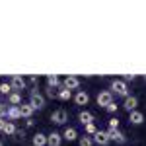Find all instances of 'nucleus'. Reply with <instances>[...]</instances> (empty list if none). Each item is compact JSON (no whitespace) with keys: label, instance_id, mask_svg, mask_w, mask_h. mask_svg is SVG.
I'll return each instance as SVG.
<instances>
[{"label":"nucleus","instance_id":"obj_27","mask_svg":"<svg viewBox=\"0 0 146 146\" xmlns=\"http://www.w3.org/2000/svg\"><path fill=\"white\" fill-rule=\"evenodd\" d=\"M105 109H107V111H109V113H117V109H119V105H117L115 101H111V103H109V105H107Z\"/></svg>","mask_w":146,"mask_h":146},{"label":"nucleus","instance_id":"obj_5","mask_svg":"<svg viewBox=\"0 0 146 146\" xmlns=\"http://www.w3.org/2000/svg\"><path fill=\"white\" fill-rule=\"evenodd\" d=\"M92 140H94V144H98V146H107L111 140H109V133L107 131H98L96 135L92 136Z\"/></svg>","mask_w":146,"mask_h":146},{"label":"nucleus","instance_id":"obj_11","mask_svg":"<svg viewBox=\"0 0 146 146\" xmlns=\"http://www.w3.org/2000/svg\"><path fill=\"white\" fill-rule=\"evenodd\" d=\"M62 142V135L60 133H51V135H47V146H60Z\"/></svg>","mask_w":146,"mask_h":146},{"label":"nucleus","instance_id":"obj_13","mask_svg":"<svg viewBox=\"0 0 146 146\" xmlns=\"http://www.w3.org/2000/svg\"><path fill=\"white\" fill-rule=\"evenodd\" d=\"M88 101H90V96L84 90L76 92V96H74V103H76V105H88Z\"/></svg>","mask_w":146,"mask_h":146},{"label":"nucleus","instance_id":"obj_16","mask_svg":"<svg viewBox=\"0 0 146 146\" xmlns=\"http://www.w3.org/2000/svg\"><path fill=\"white\" fill-rule=\"evenodd\" d=\"M129 121H131L133 125H142L144 123V115H142L140 111H131L129 113Z\"/></svg>","mask_w":146,"mask_h":146},{"label":"nucleus","instance_id":"obj_28","mask_svg":"<svg viewBox=\"0 0 146 146\" xmlns=\"http://www.w3.org/2000/svg\"><path fill=\"white\" fill-rule=\"evenodd\" d=\"M136 78V74H125V82H133Z\"/></svg>","mask_w":146,"mask_h":146},{"label":"nucleus","instance_id":"obj_24","mask_svg":"<svg viewBox=\"0 0 146 146\" xmlns=\"http://www.w3.org/2000/svg\"><path fill=\"white\" fill-rule=\"evenodd\" d=\"M98 131H100V129H98V127H96V123H90V125H86V133H88V135H96V133H98Z\"/></svg>","mask_w":146,"mask_h":146},{"label":"nucleus","instance_id":"obj_2","mask_svg":"<svg viewBox=\"0 0 146 146\" xmlns=\"http://www.w3.org/2000/svg\"><path fill=\"white\" fill-rule=\"evenodd\" d=\"M29 103L33 105V109H43L45 107V98H43V94H39L37 88L31 90V94H29Z\"/></svg>","mask_w":146,"mask_h":146},{"label":"nucleus","instance_id":"obj_8","mask_svg":"<svg viewBox=\"0 0 146 146\" xmlns=\"http://www.w3.org/2000/svg\"><path fill=\"white\" fill-rule=\"evenodd\" d=\"M62 88H66V90H78L80 88V78L76 76H66V78L62 80Z\"/></svg>","mask_w":146,"mask_h":146},{"label":"nucleus","instance_id":"obj_9","mask_svg":"<svg viewBox=\"0 0 146 146\" xmlns=\"http://www.w3.org/2000/svg\"><path fill=\"white\" fill-rule=\"evenodd\" d=\"M123 107L129 113H131V111H136V107H138V100H136V96H129V98H125Z\"/></svg>","mask_w":146,"mask_h":146},{"label":"nucleus","instance_id":"obj_7","mask_svg":"<svg viewBox=\"0 0 146 146\" xmlns=\"http://www.w3.org/2000/svg\"><path fill=\"white\" fill-rule=\"evenodd\" d=\"M107 133H109V140H111V142H117V144H123V146H125V142H127V136H125L123 131L115 129V131H107Z\"/></svg>","mask_w":146,"mask_h":146},{"label":"nucleus","instance_id":"obj_23","mask_svg":"<svg viewBox=\"0 0 146 146\" xmlns=\"http://www.w3.org/2000/svg\"><path fill=\"white\" fill-rule=\"evenodd\" d=\"M80 146H96L92 136H80Z\"/></svg>","mask_w":146,"mask_h":146},{"label":"nucleus","instance_id":"obj_32","mask_svg":"<svg viewBox=\"0 0 146 146\" xmlns=\"http://www.w3.org/2000/svg\"><path fill=\"white\" fill-rule=\"evenodd\" d=\"M0 146H4V144H2V140H0Z\"/></svg>","mask_w":146,"mask_h":146},{"label":"nucleus","instance_id":"obj_25","mask_svg":"<svg viewBox=\"0 0 146 146\" xmlns=\"http://www.w3.org/2000/svg\"><path fill=\"white\" fill-rule=\"evenodd\" d=\"M107 123H109V131H115V129H119V119H117V117H111Z\"/></svg>","mask_w":146,"mask_h":146},{"label":"nucleus","instance_id":"obj_14","mask_svg":"<svg viewBox=\"0 0 146 146\" xmlns=\"http://www.w3.org/2000/svg\"><path fill=\"white\" fill-rule=\"evenodd\" d=\"M20 111H22V117H25V119H31V115H33V105L27 101V103H22L20 105Z\"/></svg>","mask_w":146,"mask_h":146},{"label":"nucleus","instance_id":"obj_4","mask_svg":"<svg viewBox=\"0 0 146 146\" xmlns=\"http://www.w3.org/2000/svg\"><path fill=\"white\" fill-rule=\"evenodd\" d=\"M96 101H98V105L100 107H107L109 103L113 101V94H111V90H103V92H100L98 94V98H96Z\"/></svg>","mask_w":146,"mask_h":146},{"label":"nucleus","instance_id":"obj_15","mask_svg":"<svg viewBox=\"0 0 146 146\" xmlns=\"http://www.w3.org/2000/svg\"><path fill=\"white\" fill-rule=\"evenodd\" d=\"M62 138H64V140H68V142L76 140V138H78L76 129H74V127H66V129H64V133H62Z\"/></svg>","mask_w":146,"mask_h":146},{"label":"nucleus","instance_id":"obj_18","mask_svg":"<svg viewBox=\"0 0 146 146\" xmlns=\"http://www.w3.org/2000/svg\"><path fill=\"white\" fill-rule=\"evenodd\" d=\"M56 98H58L60 101H68L70 98H72V92H70V90H66V88H62V86H60V88H58V92H56Z\"/></svg>","mask_w":146,"mask_h":146},{"label":"nucleus","instance_id":"obj_6","mask_svg":"<svg viewBox=\"0 0 146 146\" xmlns=\"http://www.w3.org/2000/svg\"><path fill=\"white\" fill-rule=\"evenodd\" d=\"M51 121L55 125H64L68 121V113L64 109H56V111L51 113Z\"/></svg>","mask_w":146,"mask_h":146},{"label":"nucleus","instance_id":"obj_10","mask_svg":"<svg viewBox=\"0 0 146 146\" xmlns=\"http://www.w3.org/2000/svg\"><path fill=\"white\" fill-rule=\"evenodd\" d=\"M78 121L84 125V127H86V125H90V123H94V113L88 111V109L80 111V113H78Z\"/></svg>","mask_w":146,"mask_h":146},{"label":"nucleus","instance_id":"obj_29","mask_svg":"<svg viewBox=\"0 0 146 146\" xmlns=\"http://www.w3.org/2000/svg\"><path fill=\"white\" fill-rule=\"evenodd\" d=\"M6 123H8L6 119H0V133H4V129H6Z\"/></svg>","mask_w":146,"mask_h":146},{"label":"nucleus","instance_id":"obj_12","mask_svg":"<svg viewBox=\"0 0 146 146\" xmlns=\"http://www.w3.org/2000/svg\"><path fill=\"white\" fill-rule=\"evenodd\" d=\"M20 117H22L20 105H8V115H6V119H10V121H18Z\"/></svg>","mask_w":146,"mask_h":146},{"label":"nucleus","instance_id":"obj_30","mask_svg":"<svg viewBox=\"0 0 146 146\" xmlns=\"http://www.w3.org/2000/svg\"><path fill=\"white\" fill-rule=\"evenodd\" d=\"M47 96H49V98H55L56 94L53 92V88H49V86H47Z\"/></svg>","mask_w":146,"mask_h":146},{"label":"nucleus","instance_id":"obj_33","mask_svg":"<svg viewBox=\"0 0 146 146\" xmlns=\"http://www.w3.org/2000/svg\"><path fill=\"white\" fill-rule=\"evenodd\" d=\"M144 82H146V76H144Z\"/></svg>","mask_w":146,"mask_h":146},{"label":"nucleus","instance_id":"obj_26","mask_svg":"<svg viewBox=\"0 0 146 146\" xmlns=\"http://www.w3.org/2000/svg\"><path fill=\"white\" fill-rule=\"evenodd\" d=\"M6 115H8V107L0 101V119H6Z\"/></svg>","mask_w":146,"mask_h":146},{"label":"nucleus","instance_id":"obj_22","mask_svg":"<svg viewBox=\"0 0 146 146\" xmlns=\"http://www.w3.org/2000/svg\"><path fill=\"white\" fill-rule=\"evenodd\" d=\"M16 133H18V129H16L14 121H8L6 123V129H4V135H16Z\"/></svg>","mask_w":146,"mask_h":146},{"label":"nucleus","instance_id":"obj_3","mask_svg":"<svg viewBox=\"0 0 146 146\" xmlns=\"http://www.w3.org/2000/svg\"><path fill=\"white\" fill-rule=\"evenodd\" d=\"M10 86L14 92H20L22 94L23 90H25V86H27V82H25V78L23 76H20V74H14L10 78Z\"/></svg>","mask_w":146,"mask_h":146},{"label":"nucleus","instance_id":"obj_19","mask_svg":"<svg viewBox=\"0 0 146 146\" xmlns=\"http://www.w3.org/2000/svg\"><path fill=\"white\" fill-rule=\"evenodd\" d=\"M8 101H10V105H22V94L20 92H12L10 96H8Z\"/></svg>","mask_w":146,"mask_h":146},{"label":"nucleus","instance_id":"obj_31","mask_svg":"<svg viewBox=\"0 0 146 146\" xmlns=\"http://www.w3.org/2000/svg\"><path fill=\"white\" fill-rule=\"evenodd\" d=\"M29 82H31V84H37V82H39V78H37V76H31V78H29Z\"/></svg>","mask_w":146,"mask_h":146},{"label":"nucleus","instance_id":"obj_21","mask_svg":"<svg viewBox=\"0 0 146 146\" xmlns=\"http://www.w3.org/2000/svg\"><path fill=\"white\" fill-rule=\"evenodd\" d=\"M12 86H10V82H0V94L2 96H10L12 94Z\"/></svg>","mask_w":146,"mask_h":146},{"label":"nucleus","instance_id":"obj_1","mask_svg":"<svg viewBox=\"0 0 146 146\" xmlns=\"http://www.w3.org/2000/svg\"><path fill=\"white\" fill-rule=\"evenodd\" d=\"M111 94L115 96H121V98H129L131 94H129V88H127V82L125 80H113L111 82Z\"/></svg>","mask_w":146,"mask_h":146},{"label":"nucleus","instance_id":"obj_17","mask_svg":"<svg viewBox=\"0 0 146 146\" xmlns=\"http://www.w3.org/2000/svg\"><path fill=\"white\" fill-rule=\"evenodd\" d=\"M47 86H49V88H60L62 82L58 80L56 74H49V76H47Z\"/></svg>","mask_w":146,"mask_h":146},{"label":"nucleus","instance_id":"obj_20","mask_svg":"<svg viewBox=\"0 0 146 146\" xmlns=\"http://www.w3.org/2000/svg\"><path fill=\"white\" fill-rule=\"evenodd\" d=\"M33 146H47V135L37 133V135L33 136Z\"/></svg>","mask_w":146,"mask_h":146}]
</instances>
